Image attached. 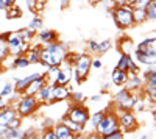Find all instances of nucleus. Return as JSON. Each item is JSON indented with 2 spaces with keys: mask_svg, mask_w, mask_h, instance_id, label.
Returning a JSON list of instances; mask_svg holds the SVG:
<instances>
[{
  "mask_svg": "<svg viewBox=\"0 0 156 139\" xmlns=\"http://www.w3.org/2000/svg\"><path fill=\"white\" fill-rule=\"evenodd\" d=\"M36 34H37V39L41 41L42 45L58 41V33H56L55 30H42V28H41V31L36 33Z\"/></svg>",
  "mask_w": 156,
  "mask_h": 139,
  "instance_id": "nucleus-16",
  "label": "nucleus"
},
{
  "mask_svg": "<svg viewBox=\"0 0 156 139\" xmlns=\"http://www.w3.org/2000/svg\"><path fill=\"white\" fill-rule=\"evenodd\" d=\"M103 116H105V111H97V112H94L92 116H89V122H90V127H92L94 130L97 128V125L100 123V120L103 119Z\"/></svg>",
  "mask_w": 156,
  "mask_h": 139,
  "instance_id": "nucleus-31",
  "label": "nucleus"
},
{
  "mask_svg": "<svg viewBox=\"0 0 156 139\" xmlns=\"http://www.w3.org/2000/svg\"><path fill=\"white\" fill-rule=\"evenodd\" d=\"M156 39H154V36H151V37H147V39H144L142 42H139L137 45H136V52H148V50H151V48H156Z\"/></svg>",
  "mask_w": 156,
  "mask_h": 139,
  "instance_id": "nucleus-22",
  "label": "nucleus"
},
{
  "mask_svg": "<svg viewBox=\"0 0 156 139\" xmlns=\"http://www.w3.org/2000/svg\"><path fill=\"white\" fill-rule=\"evenodd\" d=\"M66 59L69 62H72V80H75L76 84H81L90 72V55L87 53H78L73 56V53L67 52Z\"/></svg>",
  "mask_w": 156,
  "mask_h": 139,
  "instance_id": "nucleus-2",
  "label": "nucleus"
},
{
  "mask_svg": "<svg viewBox=\"0 0 156 139\" xmlns=\"http://www.w3.org/2000/svg\"><path fill=\"white\" fill-rule=\"evenodd\" d=\"M129 94H131V92H129L126 87L120 89L119 92H115V95H114V103H115V106H120V105L125 102V100L129 97Z\"/></svg>",
  "mask_w": 156,
  "mask_h": 139,
  "instance_id": "nucleus-24",
  "label": "nucleus"
},
{
  "mask_svg": "<svg viewBox=\"0 0 156 139\" xmlns=\"http://www.w3.org/2000/svg\"><path fill=\"white\" fill-rule=\"evenodd\" d=\"M112 19L117 25V28L120 30H126V28H131L134 25L133 20V8L131 5H115L112 8Z\"/></svg>",
  "mask_w": 156,
  "mask_h": 139,
  "instance_id": "nucleus-3",
  "label": "nucleus"
},
{
  "mask_svg": "<svg viewBox=\"0 0 156 139\" xmlns=\"http://www.w3.org/2000/svg\"><path fill=\"white\" fill-rule=\"evenodd\" d=\"M126 80H128V72L119 70V69H114V70L111 72V81H112V84H115V86H123V84L126 83Z\"/></svg>",
  "mask_w": 156,
  "mask_h": 139,
  "instance_id": "nucleus-20",
  "label": "nucleus"
},
{
  "mask_svg": "<svg viewBox=\"0 0 156 139\" xmlns=\"http://www.w3.org/2000/svg\"><path fill=\"white\" fill-rule=\"evenodd\" d=\"M100 98H101V94H95V95L90 97V100H92V102H98Z\"/></svg>",
  "mask_w": 156,
  "mask_h": 139,
  "instance_id": "nucleus-49",
  "label": "nucleus"
},
{
  "mask_svg": "<svg viewBox=\"0 0 156 139\" xmlns=\"http://www.w3.org/2000/svg\"><path fill=\"white\" fill-rule=\"evenodd\" d=\"M103 66L101 59H90V69H100Z\"/></svg>",
  "mask_w": 156,
  "mask_h": 139,
  "instance_id": "nucleus-45",
  "label": "nucleus"
},
{
  "mask_svg": "<svg viewBox=\"0 0 156 139\" xmlns=\"http://www.w3.org/2000/svg\"><path fill=\"white\" fill-rule=\"evenodd\" d=\"M89 109L86 106H83L81 103H75L69 108V112H67V117L72 119L73 122L76 123H81V125H86L87 120H89Z\"/></svg>",
  "mask_w": 156,
  "mask_h": 139,
  "instance_id": "nucleus-8",
  "label": "nucleus"
},
{
  "mask_svg": "<svg viewBox=\"0 0 156 139\" xmlns=\"http://www.w3.org/2000/svg\"><path fill=\"white\" fill-rule=\"evenodd\" d=\"M19 33H20V36L23 37V41H25V42H30L31 39H34V36H36V33H37V31H34V30H31V28H28V27H27V28L20 30Z\"/></svg>",
  "mask_w": 156,
  "mask_h": 139,
  "instance_id": "nucleus-33",
  "label": "nucleus"
},
{
  "mask_svg": "<svg viewBox=\"0 0 156 139\" xmlns=\"http://www.w3.org/2000/svg\"><path fill=\"white\" fill-rule=\"evenodd\" d=\"M70 81H72V62L64 59L59 64V69H58L53 84H69Z\"/></svg>",
  "mask_w": 156,
  "mask_h": 139,
  "instance_id": "nucleus-9",
  "label": "nucleus"
},
{
  "mask_svg": "<svg viewBox=\"0 0 156 139\" xmlns=\"http://www.w3.org/2000/svg\"><path fill=\"white\" fill-rule=\"evenodd\" d=\"M17 116V112H16V108H12V106H5L0 109V123H3V125H8L12 119H14Z\"/></svg>",
  "mask_w": 156,
  "mask_h": 139,
  "instance_id": "nucleus-17",
  "label": "nucleus"
},
{
  "mask_svg": "<svg viewBox=\"0 0 156 139\" xmlns=\"http://www.w3.org/2000/svg\"><path fill=\"white\" fill-rule=\"evenodd\" d=\"M8 6H6V3L3 2V0H0V11H5Z\"/></svg>",
  "mask_w": 156,
  "mask_h": 139,
  "instance_id": "nucleus-50",
  "label": "nucleus"
},
{
  "mask_svg": "<svg viewBox=\"0 0 156 139\" xmlns=\"http://www.w3.org/2000/svg\"><path fill=\"white\" fill-rule=\"evenodd\" d=\"M126 55H128V53H122V55H120L119 61H117V64H115V69L126 72Z\"/></svg>",
  "mask_w": 156,
  "mask_h": 139,
  "instance_id": "nucleus-38",
  "label": "nucleus"
},
{
  "mask_svg": "<svg viewBox=\"0 0 156 139\" xmlns=\"http://www.w3.org/2000/svg\"><path fill=\"white\" fill-rule=\"evenodd\" d=\"M148 3H150V0H134V2H131L129 5H131V8H139V9H145Z\"/></svg>",
  "mask_w": 156,
  "mask_h": 139,
  "instance_id": "nucleus-39",
  "label": "nucleus"
},
{
  "mask_svg": "<svg viewBox=\"0 0 156 139\" xmlns=\"http://www.w3.org/2000/svg\"><path fill=\"white\" fill-rule=\"evenodd\" d=\"M8 131V125H3V123H0V137H5Z\"/></svg>",
  "mask_w": 156,
  "mask_h": 139,
  "instance_id": "nucleus-46",
  "label": "nucleus"
},
{
  "mask_svg": "<svg viewBox=\"0 0 156 139\" xmlns=\"http://www.w3.org/2000/svg\"><path fill=\"white\" fill-rule=\"evenodd\" d=\"M70 87L69 84H53V98L55 102H64V100H69L70 95Z\"/></svg>",
  "mask_w": 156,
  "mask_h": 139,
  "instance_id": "nucleus-13",
  "label": "nucleus"
},
{
  "mask_svg": "<svg viewBox=\"0 0 156 139\" xmlns=\"http://www.w3.org/2000/svg\"><path fill=\"white\" fill-rule=\"evenodd\" d=\"M69 98L72 100L73 103H83L84 102V95L80 92V91H75V92H70V95H69Z\"/></svg>",
  "mask_w": 156,
  "mask_h": 139,
  "instance_id": "nucleus-37",
  "label": "nucleus"
},
{
  "mask_svg": "<svg viewBox=\"0 0 156 139\" xmlns=\"http://www.w3.org/2000/svg\"><path fill=\"white\" fill-rule=\"evenodd\" d=\"M131 2H134V0H114V3L115 5H125V3H131Z\"/></svg>",
  "mask_w": 156,
  "mask_h": 139,
  "instance_id": "nucleus-47",
  "label": "nucleus"
},
{
  "mask_svg": "<svg viewBox=\"0 0 156 139\" xmlns=\"http://www.w3.org/2000/svg\"><path fill=\"white\" fill-rule=\"evenodd\" d=\"M42 136H44L45 139H56V134H55L53 128H45V131H44Z\"/></svg>",
  "mask_w": 156,
  "mask_h": 139,
  "instance_id": "nucleus-44",
  "label": "nucleus"
},
{
  "mask_svg": "<svg viewBox=\"0 0 156 139\" xmlns=\"http://www.w3.org/2000/svg\"><path fill=\"white\" fill-rule=\"evenodd\" d=\"M5 39H6V45H8V53L11 56L25 55V53H27V50L30 48L28 42L23 41V37L20 36L19 31L5 33Z\"/></svg>",
  "mask_w": 156,
  "mask_h": 139,
  "instance_id": "nucleus-4",
  "label": "nucleus"
},
{
  "mask_svg": "<svg viewBox=\"0 0 156 139\" xmlns=\"http://www.w3.org/2000/svg\"><path fill=\"white\" fill-rule=\"evenodd\" d=\"M20 125H22V117L16 116L14 119L8 123V127H9V128H20Z\"/></svg>",
  "mask_w": 156,
  "mask_h": 139,
  "instance_id": "nucleus-42",
  "label": "nucleus"
},
{
  "mask_svg": "<svg viewBox=\"0 0 156 139\" xmlns=\"http://www.w3.org/2000/svg\"><path fill=\"white\" fill-rule=\"evenodd\" d=\"M144 83H145L144 78H140L139 73H133V75H128V80H126V83L123 86L126 87L129 92H134V91L140 89V87L144 86Z\"/></svg>",
  "mask_w": 156,
  "mask_h": 139,
  "instance_id": "nucleus-15",
  "label": "nucleus"
},
{
  "mask_svg": "<svg viewBox=\"0 0 156 139\" xmlns=\"http://www.w3.org/2000/svg\"><path fill=\"white\" fill-rule=\"evenodd\" d=\"M87 48L90 50V52H94V53H97V50H98V42H97V41H94V39H90V41H87Z\"/></svg>",
  "mask_w": 156,
  "mask_h": 139,
  "instance_id": "nucleus-43",
  "label": "nucleus"
},
{
  "mask_svg": "<svg viewBox=\"0 0 156 139\" xmlns=\"http://www.w3.org/2000/svg\"><path fill=\"white\" fill-rule=\"evenodd\" d=\"M134 58L140 62V64L151 66L156 61V48H151V50H148V52H136L134 50Z\"/></svg>",
  "mask_w": 156,
  "mask_h": 139,
  "instance_id": "nucleus-11",
  "label": "nucleus"
},
{
  "mask_svg": "<svg viewBox=\"0 0 156 139\" xmlns=\"http://www.w3.org/2000/svg\"><path fill=\"white\" fill-rule=\"evenodd\" d=\"M8 56H9V53H8V45H6L5 34H0V62H3Z\"/></svg>",
  "mask_w": 156,
  "mask_h": 139,
  "instance_id": "nucleus-28",
  "label": "nucleus"
},
{
  "mask_svg": "<svg viewBox=\"0 0 156 139\" xmlns=\"http://www.w3.org/2000/svg\"><path fill=\"white\" fill-rule=\"evenodd\" d=\"M69 6V0H61V8H67Z\"/></svg>",
  "mask_w": 156,
  "mask_h": 139,
  "instance_id": "nucleus-53",
  "label": "nucleus"
},
{
  "mask_svg": "<svg viewBox=\"0 0 156 139\" xmlns=\"http://www.w3.org/2000/svg\"><path fill=\"white\" fill-rule=\"evenodd\" d=\"M53 131H55V134H56V139H73V137H75V134H73L62 122H59V123L55 125Z\"/></svg>",
  "mask_w": 156,
  "mask_h": 139,
  "instance_id": "nucleus-18",
  "label": "nucleus"
},
{
  "mask_svg": "<svg viewBox=\"0 0 156 139\" xmlns=\"http://www.w3.org/2000/svg\"><path fill=\"white\" fill-rule=\"evenodd\" d=\"M137 95H134V94H129V97L125 100V102L120 105V106H115L117 108V111H122V109H129V111H133L134 109V105H136V102H137Z\"/></svg>",
  "mask_w": 156,
  "mask_h": 139,
  "instance_id": "nucleus-23",
  "label": "nucleus"
},
{
  "mask_svg": "<svg viewBox=\"0 0 156 139\" xmlns=\"http://www.w3.org/2000/svg\"><path fill=\"white\" fill-rule=\"evenodd\" d=\"M34 2H37V0H34Z\"/></svg>",
  "mask_w": 156,
  "mask_h": 139,
  "instance_id": "nucleus-54",
  "label": "nucleus"
},
{
  "mask_svg": "<svg viewBox=\"0 0 156 139\" xmlns=\"http://www.w3.org/2000/svg\"><path fill=\"white\" fill-rule=\"evenodd\" d=\"M119 128V122H117V114L115 112H105V116H103V119L100 120V123L97 125V134L105 137L106 134H109L111 131L117 130Z\"/></svg>",
  "mask_w": 156,
  "mask_h": 139,
  "instance_id": "nucleus-6",
  "label": "nucleus"
},
{
  "mask_svg": "<svg viewBox=\"0 0 156 139\" xmlns=\"http://www.w3.org/2000/svg\"><path fill=\"white\" fill-rule=\"evenodd\" d=\"M37 103L41 105H50V103H55V98H53V83H45L41 89H39L36 94H34Z\"/></svg>",
  "mask_w": 156,
  "mask_h": 139,
  "instance_id": "nucleus-10",
  "label": "nucleus"
},
{
  "mask_svg": "<svg viewBox=\"0 0 156 139\" xmlns=\"http://www.w3.org/2000/svg\"><path fill=\"white\" fill-rule=\"evenodd\" d=\"M28 66H30V62L25 58V55L14 56V59H12V69H23V67H28Z\"/></svg>",
  "mask_w": 156,
  "mask_h": 139,
  "instance_id": "nucleus-27",
  "label": "nucleus"
},
{
  "mask_svg": "<svg viewBox=\"0 0 156 139\" xmlns=\"http://www.w3.org/2000/svg\"><path fill=\"white\" fill-rule=\"evenodd\" d=\"M47 83V80H45V73H41L37 78H34V80H31L30 81V84L25 87V91H23V94H27V95H34L41 87L44 86Z\"/></svg>",
  "mask_w": 156,
  "mask_h": 139,
  "instance_id": "nucleus-12",
  "label": "nucleus"
},
{
  "mask_svg": "<svg viewBox=\"0 0 156 139\" xmlns=\"http://www.w3.org/2000/svg\"><path fill=\"white\" fill-rule=\"evenodd\" d=\"M117 122H119V128L123 133L134 131L137 128V119L134 116V112L129 111V109L119 111V114H117Z\"/></svg>",
  "mask_w": 156,
  "mask_h": 139,
  "instance_id": "nucleus-7",
  "label": "nucleus"
},
{
  "mask_svg": "<svg viewBox=\"0 0 156 139\" xmlns=\"http://www.w3.org/2000/svg\"><path fill=\"white\" fill-rule=\"evenodd\" d=\"M123 131L120 130V128H117V130H114V131H111L109 134H106L105 136V139H120V137H123Z\"/></svg>",
  "mask_w": 156,
  "mask_h": 139,
  "instance_id": "nucleus-41",
  "label": "nucleus"
},
{
  "mask_svg": "<svg viewBox=\"0 0 156 139\" xmlns=\"http://www.w3.org/2000/svg\"><path fill=\"white\" fill-rule=\"evenodd\" d=\"M39 75H41V73H31V75L23 77V78H14V92H19L22 95L23 91H25V87L30 84V81L34 80V78H37Z\"/></svg>",
  "mask_w": 156,
  "mask_h": 139,
  "instance_id": "nucleus-14",
  "label": "nucleus"
},
{
  "mask_svg": "<svg viewBox=\"0 0 156 139\" xmlns=\"http://www.w3.org/2000/svg\"><path fill=\"white\" fill-rule=\"evenodd\" d=\"M12 92H14V86H12L11 83H6V84L3 86V89L0 91V95H2V97H8V95L12 94Z\"/></svg>",
  "mask_w": 156,
  "mask_h": 139,
  "instance_id": "nucleus-40",
  "label": "nucleus"
},
{
  "mask_svg": "<svg viewBox=\"0 0 156 139\" xmlns=\"http://www.w3.org/2000/svg\"><path fill=\"white\" fill-rule=\"evenodd\" d=\"M145 92H147V97L151 100V105H154L156 102V83H147V87H145Z\"/></svg>",
  "mask_w": 156,
  "mask_h": 139,
  "instance_id": "nucleus-32",
  "label": "nucleus"
},
{
  "mask_svg": "<svg viewBox=\"0 0 156 139\" xmlns=\"http://www.w3.org/2000/svg\"><path fill=\"white\" fill-rule=\"evenodd\" d=\"M69 52V45L66 42H50V44H44L41 47V59L39 62L44 67H50V66H59L61 62L66 59Z\"/></svg>",
  "mask_w": 156,
  "mask_h": 139,
  "instance_id": "nucleus-1",
  "label": "nucleus"
},
{
  "mask_svg": "<svg viewBox=\"0 0 156 139\" xmlns=\"http://www.w3.org/2000/svg\"><path fill=\"white\" fill-rule=\"evenodd\" d=\"M6 17L8 19H19L20 16H22V9L14 3V5H11V6H8L6 9Z\"/></svg>",
  "mask_w": 156,
  "mask_h": 139,
  "instance_id": "nucleus-26",
  "label": "nucleus"
},
{
  "mask_svg": "<svg viewBox=\"0 0 156 139\" xmlns=\"http://www.w3.org/2000/svg\"><path fill=\"white\" fill-rule=\"evenodd\" d=\"M16 106V112L19 117H28L33 112H36V109L39 108V103L34 95H27L22 94V97H19V100L14 103Z\"/></svg>",
  "mask_w": 156,
  "mask_h": 139,
  "instance_id": "nucleus-5",
  "label": "nucleus"
},
{
  "mask_svg": "<svg viewBox=\"0 0 156 139\" xmlns=\"http://www.w3.org/2000/svg\"><path fill=\"white\" fill-rule=\"evenodd\" d=\"M112 47V41L111 39H105V41H101L98 42V50H97V53H106L109 52Z\"/></svg>",
  "mask_w": 156,
  "mask_h": 139,
  "instance_id": "nucleus-34",
  "label": "nucleus"
},
{
  "mask_svg": "<svg viewBox=\"0 0 156 139\" xmlns=\"http://www.w3.org/2000/svg\"><path fill=\"white\" fill-rule=\"evenodd\" d=\"M28 28H31V30H34V31L41 30V28H42V17H39V16H34V17L31 19L30 25H28Z\"/></svg>",
  "mask_w": 156,
  "mask_h": 139,
  "instance_id": "nucleus-36",
  "label": "nucleus"
},
{
  "mask_svg": "<svg viewBox=\"0 0 156 139\" xmlns=\"http://www.w3.org/2000/svg\"><path fill=\"white\" fill-rule=\"evenodd\" d=\"M133 20H134V23H142V22H145V20H147L145 9L133 8Z\"/></svg>",
  "mask_w": 156,
  "mask_h": 139,
  "instance_id": "nucleus-30",
  "label": "nucleus"
},
{
  "mask_svg": "<svg viewBox=\"0 0 156 139\" xmlns=\"http://www.w3.org/2000/svg\"><path fill=\"white\" fill-rule=\"evenodd\" d=\"M120 50H122V53H131V50H133V42L128 39V37H125V39L120 41Z\"/></svg>",
  "mask_w": 156,
  "mask_h": 139,
  "instance_id": "nucleus-35",
  "label": "nucleus"
},
{
  "mask_svg": "<svg viewBox=\"0 0 156 139\" xmlns=\"http://www.w3.org/2000/svg\"><path fill=\"white\" fill-rule=\"evenodd\" d=\"M126 72H128V75L139 73V67H137V64H136L134 58L131 56V53L126 55Z\"/></svg>",
  "mask_w": 156,
  "mask_h": 139,
  "instance_id": "nucleus-25",
  "label": "nucleus"
},
{
  "mask_svg": "<svg viewBox=\"0 0 156 139\" xmlns=\"http://www.w3.org/2000/svg\"><path fill=\"white\" fill-rule=\"evenodd\" d=\"M87 3L89 5H98V3H101V0H87Z\"/></svg>",
  "mask_w": 156,
  "mask_h": 139,
  "instance_id": "nucleus-51",
  "label": "nucleus"
},
{
  "mask_svg": "<svg viewBox=\"0 0 156 139\" xmlns=\"http://www.w3.org/2000/svg\"><path fill=\"white\" fill-rule=\"evenodd\" d=\"M61 122H62V123L66 125V127H67L73 134H75V137H76V136H80V134L84 131V125L73 122V120H72V119H69L67 116H66V117H62V119H61Z\"/></svg>",
  "mask_w": 156,
  "mask_h": 139,
  "instance_id": "nucleus-19",
  "label": "nucleus"
},
{
  "mask_svg": "<svg viewBox=\"0 0 156 139\" xmlns=\"http://www.w3.org/2000/svg\"><path fill=\"white\" fill-rule=\"evenodd\" d=\"M3 2L6 3V6H11V5H14V3L17 2V0H3Z\"/></svg>",
  "mask_w": 156,
  "mask_h": 139,
  "instance_id": "nucleus-52",
  "label": "nucleus"
},
{
  "mask_svg": "<svg viewBox=\"0 0 156 139\" xmlns=\"http://www.w3.org/2000/svg\"><path fill=\"white\" fill-rule=\"evenodd\" d=\"M145 16H147V20L154 22V19H156V2H154V0H150V3L147 5Z\"/></svg>",
  "mask_w": 156,
  "mask_h": 139,
  "instance_id": "nucleus-29",
  "label": "nucleus"
},
{
  "mask_svg": "<svg viewBox=\"0 0 156 139\" xmlns=\"http://www.w3.org/2000/svg\"><path fill=\"white\" fill-rule=\"evenodd\" d=\"M25 58L28 59L30 64H37L41 59V45H31L25 53Z\"/></svg>",
  "mask_w": 156,
  "mask_h": 139,
  "instance_id": "nucleus-21",
  "label": "nucleus"
},
{
  "mask_svg": "<svg viewBox=\"0 0 156 139\" xmlns=\"http://www.w3.org/2000/svg\"><path fill=\"white\" fill-rule=\"evenodd\" d=\"M6 106V102H5V97H2V95H0V109H2V108H5Z\"/></svg>",
  "mask_w": 156,
  "mask_h": 139,
  "instance_id": "nucleus-48",
  "label": "nucleus"
}]
</instances>
